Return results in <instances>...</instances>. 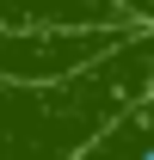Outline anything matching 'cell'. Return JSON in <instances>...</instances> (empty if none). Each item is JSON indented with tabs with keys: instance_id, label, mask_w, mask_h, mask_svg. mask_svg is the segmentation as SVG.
<instances>
[{
	"instance_id": "6da1fadb",
	"label": "cell",
	"mask_w": 154,
	"mask_h": 160,
	"mask_svg": "<svg viewBox=\"0 0 154 160\" xmlns=\"http://www.w3.org/2000/svg\"><path fill=\"white\" fill-rule=\"evenodd\" d=\"M154 99V25L130 31L111 56L68 86H0V160H74L130 105Z\"/></svg>"
},
{
	"instance_id": "7a4b0ae2",
	"label": "cell",
	"mask_w": 154,
	"mask_h": 160,
	"mask_svg": "<svg viewBox=\"0 0 154 160\" xmlns=\"http://www.w3.org/2000/svg\"><path fill=\"white\" fill-rule=\"evenodd\" d=\"M130 31H0V86H68L99 68Z\"/></svg>"
},
{
	"instance_id": "3957f363",
	"label": "cell",
	"mask_w": 154,
	"mask_h": 160,
	"mask_svg": "<svg viewBox=\"0 0 154 160\" xmlns=\"http://www.w3.org/2000/svg\"><path fill=\"white\" fill-rule=\"evenodd\" d=\"M0 31H130L111 0H0Z\"/></svg>"
},
{
	"instance_id": "277c9868",
	"label": "cell",
	"mask_w": 154,
	"mask_h": 160,
	"mask_svg": "<svg viewBox=\"0 0 154 160\" xmlns=\"http://www.w3.org/2000/svg\"><path fill=\"white\" fill-rule=\"evenodd\" d=\"M111 6H117V19L136 25V31H148V25H154V0H111Z\"/></svg>"
}]
</instances>
